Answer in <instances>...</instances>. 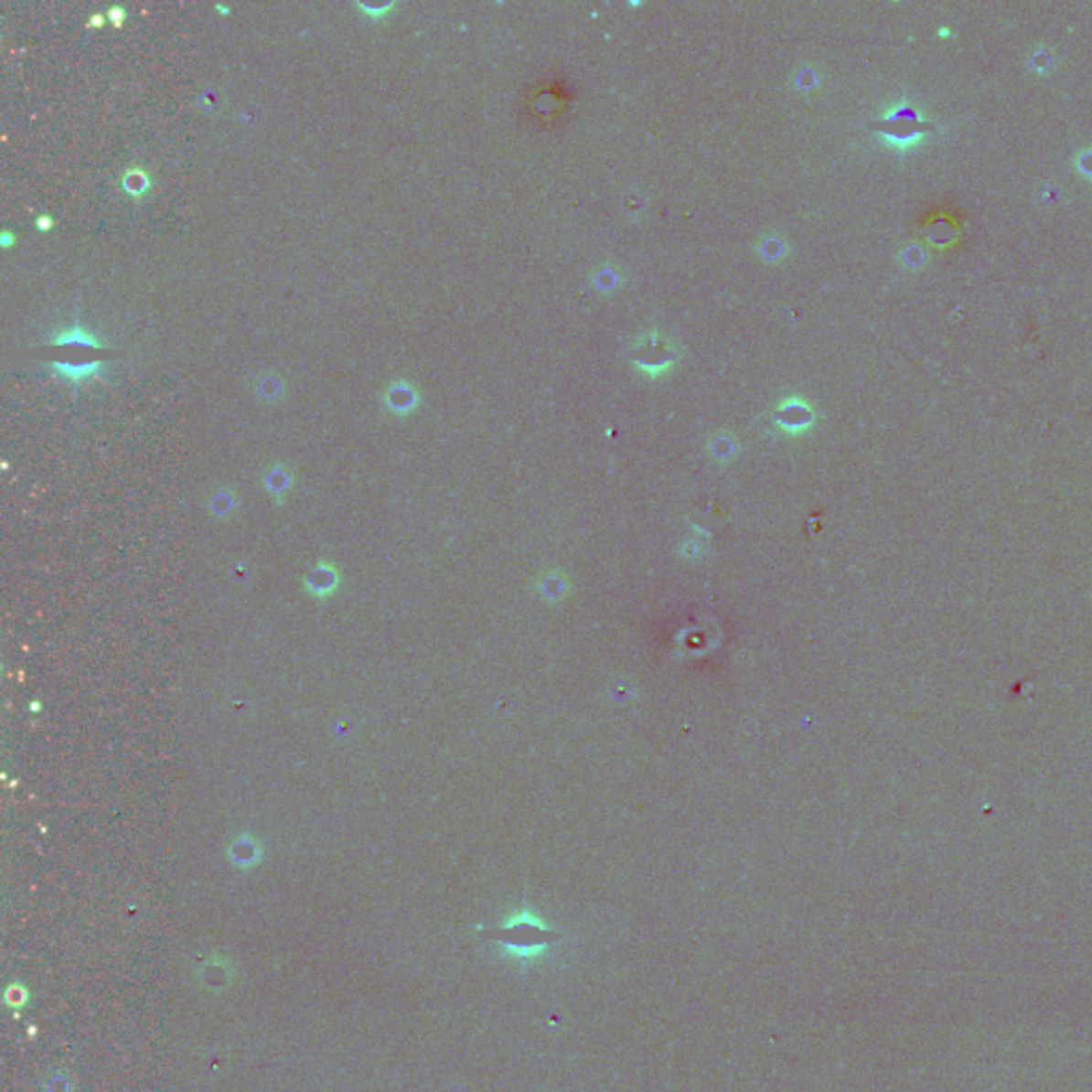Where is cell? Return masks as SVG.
<instances>
[{"mask_svg":"<svg viewBox=\"0 0 1092 1092\" xmlns=\"http://www.w3.org/2000/svg\"><path fill=\"white\" fill-rule=\"evenodd\" d=\"M559 939V930H552L541 915L525 907L506 917L496 930V943L502 947V954L521 967L538 965Z\"/></svg>","mask_w":1092,"mask_h":1092,"instance_id":"obj_1","label":"cell"},{"mask_svg":"<svg viewBox=\"0 0 1092 1092\" xmlns=\"http://www.w3.org/2000/svg\"><path fill=\"white\" fill-rule=\"evenodd\" d=\"M873 128L882 133L883 137L894 141L896 145L907 147L911 144H917V141H920L928 131H933L935 126L928 124L926 120L917 118V115L911 112L909 107H901L894 115H890L888 120L877 122Z\"/></svg>","mask_w":1092,"mask_h":1092,"instance_id":"obj_2","label":"cell"},{"mask_svg":"<svg viewBox=\"0 0 1092 1092\" xmlns=\"http://www.w3.org/2000/svg\"><path fill=\"white\" fill-rule=\"evenodd\" d=\"M382 406L387 412L403 419V416H410L421 406V391L406 378H397L384 389Z\"/></svg>","mask_w":1092,"mask_h":1092,"instance_id":"obj_3","label":"cell"},{"mask_svg":"<svg viewBox=\"0 0 1092 1092\" xmlns=\"http://www.w3.org/2000/svg\"><path fill=\"white\" fill-rule=\"evenodd\" d=\"M45 369L54 371L58 378L73 384V389L80 384H88L92 380H99L112 368L109 361H88V363H69V361H45L41 363Z\"/></svg>","mask_w":1092,"mask_h":1092,"instance_id":"obj_4","label":"cell"},{"mask_svg":"<svg viewBox=\"0 0 1092 1092\" xmlns=\"http://www.w3.org/2000/svg\"><path fill=\"white\" fill-rule=\"evenodd\" d=\"M339 583H342V574H339L336 565L331 562H318L307 572L304 587L307 595L316 597V600H327V597L336 594Z\"/></svg>","mask_w":1092,"mask_h":1092,"instance_id":"obj_5","label":"cell"},{"mask_svg":"<svg viewBox=\"0 0 1092 1092\" xmlns=\"http://www.w3.org/2000/svg\"><path fill=\"white\" fill-rule=\"evenodd\" d=\"M227 858L230 860V864H233L235 869H240V871L254 869V866H259L262 860L261 840L248 832L237 834V837L229 843Z\"/></svg>","mask_w":1092,"mask_h":1092,"instance_id":"obj_6","label":"cell"},{"mask_svg":"<svg viewBox=\"0 0 1092 1092\" xmlns=\"http://www.w3.org/2000/svg\"><path fill=\"white\" fill-rule=\"evenodd\" d=\"M48 344L51 346H81V348H109L105 339H101L96 333H92L88 327L80 323V316H75L69 327H62L56 333L48 337Z\"/></svg>","mask_w":1092,"mask_h":1092,"instance_id":"obj_7","label":"cell"},{"mask_svg":"<svg viewBox=\"0 0 1092 1092\" xmlns=\"http://www.w3.org/2000/svg\"><path fill=\"white\" fill-rule=\"evenodd\" d=\"M293 485H294L293 472L288 470L282 461H275V464L269 466L267 472L262 474V487H265V491L278 504H284V498L291 493Z\"/></svg>","mask_w":1092,"mask_h":1092,"instance_id":"obj_8","label":"cell"},{"mask_svg":"<svg viewBox=\"0 0 1092 1092\" xmlns=\"http://www.w3.org/2000/svg\"><path fill=\"white\" fill-rule=\"evenodd\" d=\"M120 186L124 195L139 201V198H144L147 192L152 190V176L144 166H128V169L122 173Z\"/></svg>","mask_w":1092,"mask_h":1092,"instance_id":"obj_9","label":"cell"},{"mask_svg":"<svg viewBox=\"0 0 1092 1092\" xmlns=\"http://www.w3.org/2000/svg\"><path fill=\"white\" fill-rule=\"evenodd\" d=\"M284 391H286L284 382H282V378L275 374V371H267V374L256 376L254 393L259 400L267 401V403H275L284 397Z\"/></svg>","mask_w":1092,"mask_h":1092,"instance_id":"obj_10","label":"cell"},{"mask_svg":"<svg viewBox=\"0 0 1092 1092\" xmlns=\"http://www.w3.org/2000/svg\"><path fill=\"white\" fill-rule=\"evenodd\" d=\"M237 504H240V499H237L235 491L229 489V487H222V489H218L214 498L209 499V510L216 519H227L233 515Z\"/></svg>","mask_w":1092,"mask_h":1092,"instance_id":"obj_11","label":"cell"},{"mask_svg":"<svg viewBox=\"0 0 1092 1092\" xmlns=\"http://www.w3.org/2000/svg\"><path fill=\"white\" fill-rule=\"evenodd\" d=\"M776 419L783 427L787 429H802L807 427L808 423H811V410L805 408V406H798V403H789V406L781 408L779 414H776Z\"/></svg>","mask_w":1092,"mask_h":1092,"instance_id":"obj_12","label":"cell"},{"mask_svg":"<svg viewBox=\"0 0 1092 1092\" xmlns=\"http://www.w3.org/2000/svg\"><path fill=\"white\" fill-rule=\"evenodd\" d=\"M355 9L363 11L365 17L374 19V22H376V19H384V17H389L391 13H395L397 3H384V5H378V6L365 5V3H355Z\"/></svg>","mask_w":1092,"mask_h":1092,"instance_id":"obj_13","label":"cell"},{"mask_svg":"<svg viewBox=\"0 0 1092 1092\" xmlns=\"http://www.w3.org/2000/svg\"><path fill=\"white\" fill-rule=\"evenodd\" d=\"M1077 171H1080V176H1084L1087 179H1092V147H1087V150H1082L1077 154Z\"/></svg>","mask_w":1092,"mask_h":1092,"instance_id":"obj_14","label":"cell"},{"mask_svg":"<svg viewBox=\"0 0 1092 1092\" xmlns=\"http://www.w3.org/2000/svg\"><path fill=\"white\" fill-rule=\"evenodd\" d=\"M105 16H107L109 22H112V24L115 26V28H120V26L126 22L128 13H126V6H122V5H113V6H109V9L105 11Z\"/></svg>","mask_w":1092,"mask_h":1092,"instance_id":"obj_15","label":"cell"},{"mask_svg":"<svg viewBox=\"0 0 1092 1092\" xmlns=\"http://www.w3.org/2000/svg\"><path fill=\"white\" fill-rule=\"evenodd\" d=\"M54 224H56L54 218L48 216V214H41V216L35 218V229L41 230V233H48V230L54 229Z\"/></svg>","mask_w":1092,"mask_h":1092,"instance_id":"obj_16","label":"cell"},{"mask_svg":"<svg viewBox=\"0 0 1092 1092\" xmlns=\"http://www.w3.org/2000/svg\"><path fill=\"white\" fill-rule=\"evenodd\" d=\"M105 22H107L105 13H94V16L88 19V28H101V26H105Z\"/></svg>","mask_w":1092,"mask_h":1092,"instance_id":"obj_17","label":"cell"},{"mask_svg":"<svg viewBox=\"0 0 1092 1092\" xmlns=\"http://www.w3.org/2000/svg\"><path fill=\"white\" fill-rule=\"evenodd\" d=\"M13 243H16V235L11 233V230H3V235H0V246L5 250H9Z\"/></svg>","mask_w":1092,"mask_h":1092,"instance_id":"obj_18","label":"cell"},{"mask_svg":"<svg viewBox=\"0 0 1092 1092\" xmlns=\"http://www.w3.org/2000/svg\"><path fill=\"white\" fill-rule=\"evenodd\" d=\"M216 11H218V13H222V16H227V13H229V11H230V9H229V6H222V5H218V6H216Z\"/></svg>","mask_w":1092,"mask_h":1092,"instance_id":"obj_19","label":"cell"}]
</instances>
